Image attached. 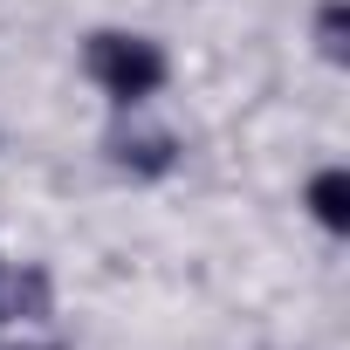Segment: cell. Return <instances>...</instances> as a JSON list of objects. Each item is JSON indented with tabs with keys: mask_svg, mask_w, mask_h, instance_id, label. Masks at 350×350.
<instances>
[{
	"mask_svg": "<svg viewBox=\"0 0 350 350\" xmlns=\"http://www.w3.org/2000/svg\"><path fill=\"white\" fill-rule=\"evenodd\" d=\"M90 76L117 96V103H144L165 83V55L144 35H96L90 42Z\"/></svg>",
	"mask_w": 350,
	"mask_h": 350,
	"instance_id": "1",
	"label": "cell"
},
{
	"mask_svg": "<svg viewBox=\"0 0 350 350\" xmlns=\"http://www.w3.org/2000/svg\"><path fill=\"white\" fill-rule=\"evenodd\" d=\"M309 206H316V220H323L329 234H343V227H350V179H343V172H316Z\"/></svg>",
	"mask_w": 350,
	"mask_h": 350,
	"instance_id": "2",
	"label": "cell"
},
{
	"mask_svg": "<svg viewBox=\"0 0 350 350\" xmlns=\"http://www.w3.org/2000/svg\"><path fill=\"white\" fill-rule=\"evenodd\" d=\"M131 158H137L144 172H165V165H172V137H144V144H124V165H131Z\"/></svg>",
	"mask_w": 350,
	"mask_h": 350,
	"instance_id": "3",
	"label": "cell"
},
{
	"mask_svg": "<svg viewBox=\"0 0 350 350\" xmlns=\"http://www.w3.org/2000/svg\"><path fill=\"white\" fill-rule=\"evenodd\" d=\"M323 55H343V8H323Z\"/></svg>",
	"mask_w": 350,
	"mask_h": 350,
	"instance_id": "4",
	"label": "cell"
}]
</instances>
